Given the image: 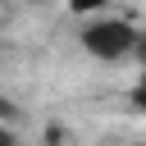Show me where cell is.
<instances>
[{
  "mask_svg": "<svg viewBox=\"0 0 146 146\" xmlns=\"http://www.w3.org/2000/svg\"><path fill=\"white\" fill-rule=\"evenodd\" d=\"M64 9H68V14H78V18H91V14L110 9V0H64Z\"/></svg>",
  "mask_w": 146,
  "mask_h": 146,
  "instance_id": "obj_3",
  "label": "cell"
},
{
  "mask_svg": "<svg viewBox=\"0 0 146 146\" xmlns=\"http://www.w3.org/2000/svg\"><path fill=\"white\" fill-rule=\"evenodd\" d=\"M128 105H132L137 114H146V68L132 78V87H128Z\"/></svg>",
  "mask_w": 146,
  "mask_h": 146,
  "instance_id": "obj_2",
  "label": "cell"
},
{
  "mask_svg": "<svg viewBox=\"0 0 146 146\" xmlns=\"http://www.w3.org/2000/svg\"><path fill=\"white\" fill-rule=\"evenodd\" d=\"M132 64L146 68V27H141V36H137V55H132Z\"/></svg>",
  "mask_w": 146,
  "mask_h": 146,
  "instance_id": "obj_4",
  "label": "cell"
},
{
  "mask_svg": "<svg viewBox=\"0 0 146 146\" xmlns=\"http://www.w3.org/2000/svg\"><path fill=\"white\" fill-rule=\"evenodd\" d=\"M0 146H14V132L9 128H0Z\"/></svg>",
  "mask_w": 146,
  "mask_h": 146,
  "instance_id": "obj_5",
  "label": "cell"
},
{
  "mask_svg": "<svg viewBox=\"0 0 146 146\" xmlns=\"http://www.w3.org/2000/svg\"><path fill=\"white\" fill-rule=\"evenodd\" d=\"M137 36H141V27L128 23L123 14H110V9L82 18V27H78V46H82L96 64H110V68H114V64H132Z\"/></svg>",
  "mask_w": 146,
  "mask_h": 146,
  "instance_id": "obj_1",
  "label": "cell"
}]
</instances>
